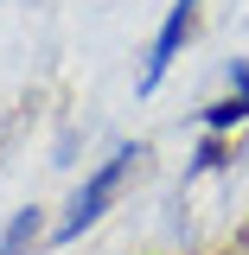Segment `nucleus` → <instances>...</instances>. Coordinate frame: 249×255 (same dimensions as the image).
Instances as JSON below:
<instances>
[{"mask_svg": "<svg viewBox=\"0 0 249 255\" xmlns=\"http://www.w3.org/2000/svg\"><path fill=\"white\" fill-rule=\"evenodd\" d=\"M198 6L205 0H173L166 6V19H160V32L147 38V51H141V77H134V90L154 96L166 77H173V64H179V51L192 45V32H198Z\"/></svg>", "mask_w": 249, "mask_h": 255, "instance_id": "obj_2", "label": "nucleus"}, {"mask_svg": "<svg viewBox=\"0 0 249 255\" xmlns=\"http://www.w3.org/2000/svg\"><path fill=\"white\" fill-rule=\"evenodd\" d=\"M249 122V58L224 64V90L198 109V134H237Z\"/></svg>", "mask_w": 249, "mask_h": 255, "instance_id": "obj_3", "label": "nucleus"}, {"mask_svg": "<svg viewBox=\"0 0 249 255\" xmlns=\"http://www.w3.org/2000/svg\"><path fill=\"white\" fill-rule=\"evenodd\" d=\"M230 134H198V147H192V159H186V179L179 185H192V179H205V172H224L230 166Z\"/></svg>", "mask_w": 249, "mask_h": 255, "instance_id": "obj_5", "label": "nucleus"}, {"mask_svg": "<svg viewBox=\"0 0 249 255\" xmlns=\"http://www.w3.org/2000/svg\"><path fill=\"white\" fill-rule=\"evenodd\" d=\"M141 159H147V140H115L109 153L96 159L90 172L77 179V191H70V204L58 211V223H51V249L77 243V236H90L96 223H102L109 211H115V204H122L128 179L141 172Z\"/></svg>", "mask_w": 249, "mask_h": 255, "instance_id": "obj_1", "label": "nucleus"}, {"mask_svg": "<svg viewBox=\"0 0 249 255\" xmlns=\"http://www.w3.org/2000/svg\"><path fill=\"white\" fill-rule=\"evenodd\" d=\"M45 243H51V217L38 204H19L0 223V255H45Z\"/></svg>", "mask_w": 249, "mask_h": 255, "instance_id": "obj_4", "label": "nucleus"}]
</instances>
